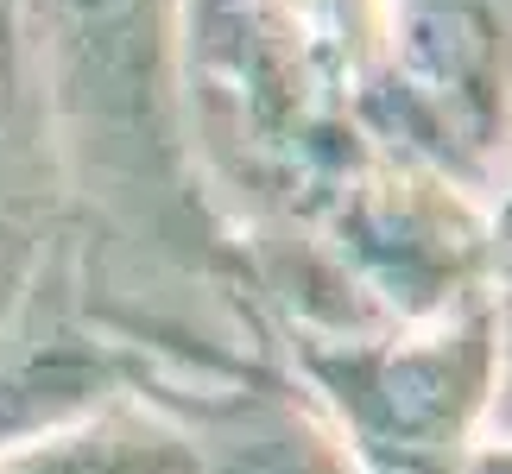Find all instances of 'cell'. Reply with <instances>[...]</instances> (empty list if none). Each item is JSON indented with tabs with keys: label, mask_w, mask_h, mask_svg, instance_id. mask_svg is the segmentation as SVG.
<instances>
[{
	"label": "cell",
	"mask_w": 512,
	"mask_h": 474,
	"mask_svg": "<svg viewBox=\"0 0 512 474\" xmlns=\"http://www.w3.org/2000/svg\"><path fill=\"white\" fill-rule=\"evenodd\" d=\"M317 196L323 279L342 291L348 329H424L481 310L500 285L487 209L418 158L361 133Z\"/></svg>",
	"instance_id": "obj_1"
},
{
	"label": "cell",
	"mask_w": 512,
	"mask_h": 474,
	"mask_svg": "<svg viewBox=\"0 0 512 474\" xmlns=\"http://www.w3.org/2000/svg\"><path fill=\"white\" fill-rule=\"evenodd\" d=\"M487 304L424 329L291 335L298 380L361 474H462L487 443V405H494Z\"/></svg>",
	"instance_id": "obj_2"
},
{
	"label": "cell",
	"mask_w": 512,
	"mask_h": 474,
	"mask_svg": "<svg viewBox=\"0 0 512 474\" xmlns=\"http://www.w3.org/2000/svg\"><path fill=\"white\" fill-rule=\"evenodd\" d=\"M354 121L494 209L512 171V0H399L386 70Z\"/></svg>",
	"instance_id": "obj_3"
},
{
	"label": "cell",
	"mask_w": 512,
	"mask_h": 474,
	"mask_svg": "<svg viewBox=\"0 0 512 474\" xmlns=\"http://www.w3.org/2000/svg\"><path fill=\"white\" fill-rule=\"evenodd\" d=\"M494 405H487V443H512V279L494 285Z\"/></svg>",
	"instance_id": "obj_5"
},
{
	"label": "cell",
	"mask_w": 512,
	"mask_h": 474,
	"mask_svg": "<svg viewBox=\"0 0 512 474\" xmlns=\"http://www.w3.org/2000/svg\"><path fill=\"white\" fill-rule=\"evenodd\" d=\"M462 474H512V443H481Z\"/></svg>",
	"instance_id": "obj_7"
},
{
	"label": "cell",
	"mask_w": 512,
	"mask_h": 474,
	"mask_svg": "<svg viewBox=\"0 0 512 474\" xmlns=\"http://www.w3.org/2000/svg\"><path fill=\"white\" fill-rule=\"evenodd\" d=\"M487 228H494V266H500V279H512V171H506V184L494 196V209H487Z\"/></svg>",
	"instance_id": "obj_6"
},
{
	"label": "cell",
	"mask_w": 512,
	"mask_h": 474,
	"mask_svg": "<svg viewBox=\"0 0 512 474\" xmlns=\"http://www.w3.org/2000/svg\"><path fill=\"white\" fill-rule=\"evenodd\" d=\"M0 474H209V456L165 392L114 386L70 418L7 437Z\"/></svg>",
	"instance_id": "obj_4"
}]
</instances>
